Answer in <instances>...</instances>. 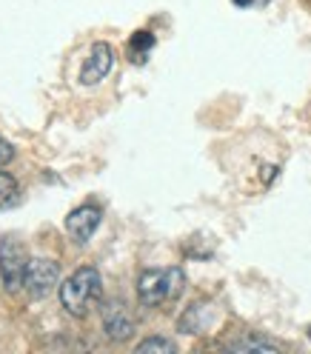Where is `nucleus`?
I'll return each instance as SVG.
<instances>
[{"instance_id":"obj_14","label":"nucleus","mask_w":311,"mask_h":354,"mask_svg":"<svg viewBox=\"0 0 311 354\" xmlns=\"http://www.w3.org/2000/svg\"><path fill=\"white\" fill-rule=\"evenodd\" d=\"M232 3H237V6H252L254 0H232Z\"/></svg>"},{"instance_id":"obj_8","label":"nucleus","mask_w":311,"mask_h":354,"mask_svg":"<svg viewBox=\"0 0 311 354\" xmlns=\"http://www.w3.org/2000/svg\"><path fill=\"white\" fill-rule=\"evenodd\" d=\"M151 46H154V35L151 32H135V35H131V40H129L131 60H135V63H146Z\"/></svg>"},{"instance_id":"obj_12","label":"nucleus","mask_w":311,"mask_h":354,"mask_svg":"<svg viewBox=\"0 0 311 354\" xmlns=\"http://www.w3.org/2000/svg\"><path fill=\"white\" fill-rule=\"evenodd\" d=\"M151 351H160V354H174L177 346L169 337H146L138 343V354H151Z\"/></svg>"},{"instance_id":"obj_4","label":"nucleus","mask_w":311,"mask_h":354,"mask_svg":"<svg viewBox=\"0 0 311 354\" xmlns=\"http://www.w3.org/2000/svg\"><path fill=\"white\" fill-rule=\"evenodd\" d=\"M60 280V269L55 260H46V257H35L29 260V269H26V292L32 297H46Z\"/></svg>"},{"instance_id":"obj_7","label":"nucleus","mask_w":311,"mask_h":354,"mask_svg":"<svg viewBox=\"0 0 311 354\" xmlns=\"http://www.w3.org/2000/svg\"><path fill=\"white\" fill-rule=\"evenodd\" d=\"M100 209L97 206H77L69 217H66V232L72 234L75 243H86L88 237H92L100 226Z\"/></svg>"},{"instance_id":"obj_11","label":"nucleus","mask_w":311,"mask_h":354,"mask_svg":"<svg viewBox=\"0 0 311 354\" xmlns=\"http://www.w3.org/2000/svg\"><path fill=\"white\" fill-rule=\"evenodd\" d=\"M203 308H206V303H197L180 317V328L186 331V335H197V331L203 328Z\"/></svg>"},{"instance_id":"obj_6","label":"nucleus","mask_w":311,"mask_h":354,"mask_svg":"<svg viewBox=\"0 0 311 354\" xmlns=\"http://www.w3.org/2000/svg\"><path fill=\"white\" fill-rule=\"evenodd\" d=\"M112 60H115V52L109 43H95L92 52H88V60L83 63V72H80V83L83 86H95L100 83L109 69H112Z\"/></svg>"},{"instance_id":"obj_5","label":"nucleus","mask_w":311,"mask_h":354,"mask_svg":"<svg viewBox=\"0 0 311 354\" xmlns=\"http://www.w3.org/2000/svg\"><path fill=\"white\" fill-rule=\"evenodd\" d=\"M103 328L112 340H129L131 331H135V317L126 308V303L112 300L103 306Z\"/></svg>"},{"instance_id":"obj_1","label":"nucleus","mask_w":311,"mask_h":354,"mask_svg":"<svg viewBox=\"0 0 311 354\" xmlns=\"http://www.w3.org/2000/svg\"><path fill=\"white\" fill-rule=\"evenodd\" d=\"M103 295V280L95 266H80V269L60 286V303L69 315L86 317L92 308H97Z\"/></svg>"},{"instance_id":"obj_9","label":"nucleus","mask_w":311,"mask_h":354,"mask_svg":"<svg viewBox=\"0 0 311 354\" xmlns=\"http://www.w3.org/2000/svg\"><path fill=\"white\" fill-rule=\"evenodd\" d=\"M229 348L232 351H277V343L254 337V335H246V337H240V340H232Z\"/></svg>"},{"instance_id":"obj_3","label":"nucleus","mask_w":311,"mask_h":354,"mask_svg":"<svg viewBox=\"0 0 311 354\" xmlns=\"http://www.w3.org/2000/svg\"><path fill=\"white\" fill-rule=\"evenodd\" d=\"M29 269V254L17 240H3L0 243V277L9 292H17L26 280Z\"/></svg>"},{"instance_id":"obj_15","label":"nucleus","mask_w":311,"mask_h":354,"mask_svg":"<svg viewBox=\"0 0 311 354\" xmlns=\"http://www.w3.org/2000/svg\"><path fill=\"white\" fill-rule=\"evenodd\" d=\"M308 340H311V328H308Z\"/></svg>"},{"instance_id":"obj_10","label":"nucleus","mask_w":311,"mask_h":354,"mask_svg":"<svg viewBox=\"0 0 311 354\" xmlns=\"http://www.w3.org/2000/svg\"><path fill=\"white\" fill-rule=\"evenodd\" d=\"M17 194H20L17 180H15L9 171H0V209L15 206L17 203Z\"/></svg>"},{"instance_id":"obj_2","label":"nucleus","mask_w":311,"mask_h":354,"mask_svg":"<svg viewBox=\"0 0 311 354\" xmlns=\"http://www.w3.org/2000/svg\"><path fill=\"white\" fill-rule=\"evenodd\" d=\"M186 286V274L183 269H146L138 280V297L143 306H163L174 297H180Z\"/></svg>"},{"instance_id":"obj_13","label":"nucleus","mask_w":311,"mask_h":354,"mask_svg":"<svg viewBox=\"0 0 311 354\" xmlns=\"http://www.w3.org/2000/svg\"><path fill=\"white\" fill-rule=\"evenodd\" d=\"M12 158H15V149H12V143L0 138V169H3V166H6Z\"/></svg>"}]
</instances>
